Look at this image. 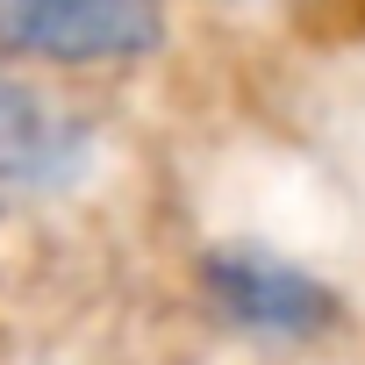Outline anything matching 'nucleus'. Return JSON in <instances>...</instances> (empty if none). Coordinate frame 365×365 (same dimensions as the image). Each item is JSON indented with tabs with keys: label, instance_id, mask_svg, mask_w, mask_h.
<instances>
[{
	"label": "nucleus",
	"instance_id": "f257e3e1",
	"mask_svg": "<svg viewBox=\"0 0 365 365\" xmlns=\"http://www.w3.org/2000/svg\"><path fill=\"white\" fill-rule=\"evenodd\" d=\"M201 301L222 329L251 344H322L344 322V294L272 244H215L201 251Z\"/></svg>",
	"mask_w": 365,
	"mask_h": 365
},
{
	"label": "nucleus",
	"instance_id": "f03ea898",
	"mask_svg": "<svg viewBox=\"0 0 365 365\" xmlns=\"http://www.w3.org/2000/svg\"><path fill=\"white\" fill-rule=\"evenodd\" d=\"M172 36L165 0H0V58L58 72L143 65Z\"/></svg>",
	"mask_w": 365,
	"mask_h": 365
},
{
	"label": "nucleus",
	"instance_id": "7ed1b4c3",
	"mask_svg": "<svg viewBox=\"0 0 365 365\" xmlns=\"http://www.w3.org/2000/svg\"><path fill=\"white\" fill-rule=\"evenodd\" d=\"M93 165V122L22 79L15 65H0V187L15 194H65L79 187Z\"/></svg>",
	"mask_w": 365,
	"mask_h": 365
},
{
	"label": "nucleus",
	"instance_id": "20e7f679",
	"mask_svg": "<svg viewBox=\"0 0 365 365\" xmlns=\"http://www.w3.org/2000/svg\"><path fill=\"white\" fill-rule=\"evenodd\" d=\"M208 8H215V0H208ZM237 8H279V0H237Z\"/></svg>",
	"mask_w": 365,
	"mask_h": 365
}]
</instances>
